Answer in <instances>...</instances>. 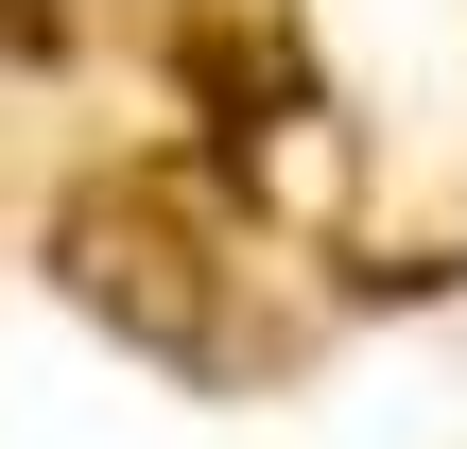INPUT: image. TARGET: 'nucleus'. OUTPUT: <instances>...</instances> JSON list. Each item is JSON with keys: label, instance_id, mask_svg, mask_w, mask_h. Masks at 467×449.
Returning a JSON list of instances; mask_svg holds the SVG:
<instances>
[{"label": "nucleus", "instance_id": "f257e3e1", "mask_svg": "<svg viewBox=\"0 0 467 449\" xmlns=\"http://www.w3.org/2000/svg\"><path fill=\"white\" fill-rule=\"evenodd\" d=\"M17 35H52V17H35V0H17Z\"/></svg>", "mask_w": 467, "mask_h": 449}]
</instances>
